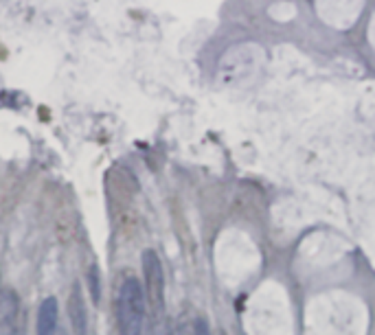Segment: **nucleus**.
Masks as SVG:
<instances>
[{"instance_id": "8", "label": "nucleus", "mask_w": 375, "mask_h": 335, "mask_svg": "<svg viewBox=\"0 0 375 335\" xmlns=\"http://www.w3.org/2000/svg\"><path fill=\"white\" fill-rule=\"evenodd\" d=\"M193 335H211L207 320H204V318H198L196 322H193Z\"/></svg>"}, {"instance_id": "9", "label": "nucleus", "mask_w": 375, "mask_h": 335, "mask_svg": "<svg viewBox=\"0 0 375 335\" xmlns=\"http://www.w3.org/2000/svg\"><path fill=\"white\" fill-rule=\"evenodd\" d=\"M57 335H66V333H64V329H59V331H57Z\"/></svg>"}, {"instance_id": "2", "label": "nucleus", "mask_w": 375, "mask_h": 335, "mask_svg": "<svg viewBox=\"0 0 375 335\" xmlns=\"http://www.w3.org/2000/svg\"><path fill=\"white\" fill-rule=\"evenodd\" d=\"M143 274H145V290H148V303L156 320L165 316V272L159 255L154 250L143 252Z\"/></svg>"}, {"instance_id": "5", "label": "nucleus", "mask_w": 375, "mask_h": 335, "mask_svg": "<svg viewBox=\"0 0 375 335\" xmlns=\"http://www.w3.org/2000/svg\"><path fill=\"white\" fill-rule=\"evenodd\" d=\"M59 327V309H57V301L51 296L40 305L38 311V335H57Z\"/></svg>"}, {"instance_id": "7", "label": "nucleus", "mask_w": 375, "mask_h": 335, "mask_svg": "<svg viewBox=\"0 0 375 335\" xmlns=\"http://www.w3.org/2000/svg\"><path fill=\"white\" fill-rule=\"evenodd\" d=\"M172 335H193V325L187 320V316H183V318L178 320V325L172 331Z\"/></svg>"}, {"instance_id": "1", "label": "nucleus", "mask_w": 375, "mask_h": 335, "mask_svg": "<svg viewBox=\"0 0 375 335\" xmlns=\"http://www.w3.org/2000/svg\"><path fill=\"white\" fill-rule=\"evenodd\" d=\"M116 325L119 335H148V309L145 294L136 277L125 274L116 292Z\"/></svg>"}, {"instance_id": "3", "label": "nucleus", "mask_w": 375, "mask_h": 335, "mask_svg": "<svg viewBox=\"0 0 375 335\" xmlns=\"http://www.w3.org/2000/svg\"><path fill=\"white\" fill-rule=\"evenodd\" d=\"M0 335H27V316L14 290H0Z\"/></svg>"}, {"instance_id": "4", "label": "nucleus", "mask_w": 375, "mask_h": 335, "mask_svg": "<svg viewBox=\"0 0 375 335\" xmlns=\"http://www.w3.org/2000/svg\"><path fill=\"white\" fill-rule=\"evenodd\" d=\"M68 320H70V329L75 335L88 333V311H86V303H83L79 283H72L70 294H68Z\"/></svg>"}, {"instance_id": "6", "label": "nucleus", "mask_w": 375, "mask_h": 335, "mask_svg": "<svg viewBox=\"0 0 375 335\" xmlns=\"http://www.w3.org/2000/svg\"><path fill=\"white\" fill-rule=\"evenodd\" d=\"M88 285H90V296H92V303H99V294H101V290H99V270H97V266H90V270H88Z\"/></svg>"}]
</instances>
